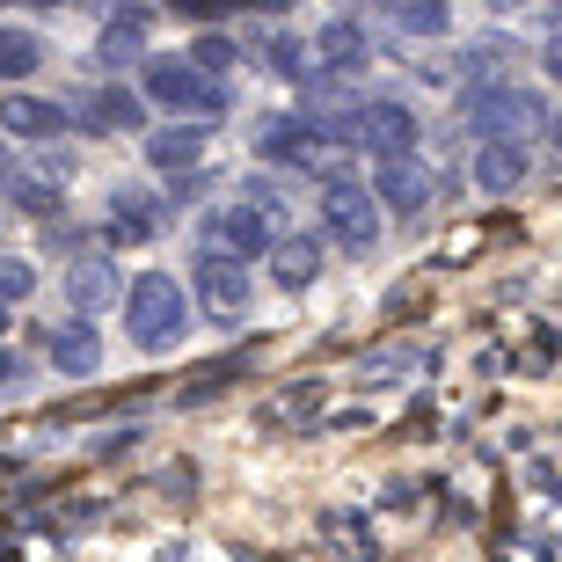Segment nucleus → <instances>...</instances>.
Returning a JSON list of instances; mask_svg holds the SVG:
<instances>
[{"mask_svg": "<svg viewBox=\"0 0 562 562\" xmlns=\"http://www.w3.org/2000/svg\"><path fill=\"white\" fill-rule=\"evenodd\" d=\"M190 329V300L176 278L161 271H139L125 292V336H132V351H176Z\"/></svg>", "mask_w": 562, "mask_h": 562, "instance_id": "1", "label": "nucleus"}, {"mask_svg": "<svg viewBox=\"0 0 562 562\" xmlns=\"http://www.w3.org/2000/svg\"><path fill=\"white\" fill-rule=\"evenodd\" d=\"M146 95L168 103V110H198V117L227 110V88L212 81L205 66H190V59H154V66H146Z\"/></svg>", "mask_w": 562, "mask_h": 562, "instance_id": "2", "label": "nucleus"}, {"mask_svg": "<svg viewBox=\"0 0 562 562\" xmlns=\"http://www.w3.org/2000/svg\"><path fill=\"white\" fill-rule=\"evenodd\" d=\"M322 227H329V241L366 256L380 241V205L366 198V183H344V176H336V183L322 190Z\"/></svg>", "mask_w": 562, "mask_h": 562, "instance_id": "3", "label": "nucleus"}, {"mask_svg": "<svg viewBox=\"0 0 562 562\" xmlns=\"http://www.w3.org/2000/svg\"><path fill=\"white\" fill-rule=\"evenodd\" d=\"M190 285H198V300H205L212 322H241V307H249V263H234V256H198L190 263Z\"/></svg>", "mask_w": 562, "mask_h": 562, "instance_id": "4", "label": "nucleus"}, {"mask_svg": "<svg viewBox=\"0 0 562 562\" xmlns=\"http://www.w3.org/2000/svg\"><path fill=\"white\" fill-rule=\"evenodd\" d=\"M205 249L212 256H234V263H249V256L271 249V220L241 198V205H227V212H212V220H205Z\"/></svg>", "mask_w": 562, "mask_h": 562, "instance_id": "5", "label": "nucleus"}, {"mask_svg": "<svg viewBox=\"0 0 562 562\" xmlns=\"http://www.w3.org/2000/svg\"><path fill=\"white\" fill-rule=\"evenodd\" d=\"M358 125V146H373L380 161H387V154H409V146H417V117H409V110L402 103H366L351 117Z\"/></svg>", "mask_w": 562, "mask_h": 562, "instance_id": "6", "label": "nucleus"}, {"mask_svg": "<svg viewBox=\"0 0 562 562\" xmlns=\"http://www.w3.org/2000/svg\"><path fill=\"white\" fill-rule=\"evenodd\" d=\"M66 125H81V132H139V95H132V88H88Z\"/></svg>", "mask_w": 562, "mask_h": 562, "instance_id": "7", "label": "nucleus"}, {"mask_svg": "<svg viewBox=\"0 0 562 562\" xmlns=\"http://www.w3.org/2000/svg\"><path fill=\"white\" fill-rule=\"evenodd\" d=\"M271 278L285 292H300V285H314V278H322V241H314V234H285V241H271Z\"/></svg>", "mask_w": 562, "mask_h": 562, "instance_id": "8", "label": "nucleus"}, {"mask_svg": "<svg viewBox=\"0 0 562 562\" xmlns=\"http://www.w3.org/2000/svg\"><path fill=\"white\" fill-rule=\"evenodd\" d=\"M519 183H526V146H512V139L475 146V190L504 198V190H519Z\"/></svg>", "mask_w": 562, "mask_h": 562, "instance_id": "9", "label": "nucleus"}, {"mask_svg": "<svg viewBox=\"0 0 562 562\" xmlns=\"http://www.w3.org/2000/svg\"><path fill=\"white\" fill-rule=\"evenodd\" d=\"M475 125L482 132H526V125H541V103L526 88H490L475 103Z\"/></svg>", "mask_w": 562, "mask_h": 562, "instance_id": "10", "label": "nucleus"}, {"mask_svg": "<svg viewBox=\"0 0 562 562\" xmlns=\"http://www.w3.org/2000/svg\"><path fill=\"white\" fill-rule=\"evenodd\" d=\"M380 198L395 212H417L424 198H431V176L417 168V154H387V161H380Z\"/></svg>", "mask_w": 562, "mask_h": 562, "instance_id": "11", "label": "nucleus"}, {"mask_svg": "<svg viewBox=\"0 0 562 562\" xmlns=\"http://www.w3.org/2000/svg\"><path fill=\"white\" fill-rule=\"evenodd\" d=\"M0 125L15 132V139H59L66 110L59 103H37V95H8V103H0Z\"/></svg>", "mask_w": 562, "mask_h": 562, "instance_id": "12", "label": "nucleus"}, {"mask_svg": "<svg viewBox=\"0 0 562 562\" xmlns=\"http://www.w3.org/2000/svg\"><path fill=\"white\" fill-rule=\"evenodd\" d=\"M110 300H117V278H110V263H74V271H66V307L81 314H103Z\"/></svg>", "mask_w": 562, "mask_h": 562, "instance_id": "13", "label": "nucleus"}, {"mask_svg": "<svg viewBox=\"0 0 562 562\" xmlns=\"http://www.w3.org/2000/svg\"><path fill=\"white\" fill-rule=\"evenodd\" d=\"M52 366H59L66 380H88L95 366H103V344H95V329H88V322L59 329V336H52Z\"/></svg>", "mask_w": 562, "mask_h": 562, "instance_id": "14", "label": "nucleus"}, {"mask_svg": "<svg viewBox=\"0 0 562 562\" xmlns=\"http://www.w3.org/2000/svg\"><path fill=\"white\" fill-rule=\"evenodd\" d=\"M198 154H205V132H198V125L146 132V161H154V168H198Z\"/></svg>", "mask_w": 562, "mask_h": 562, "instance_id": "15", "label": "nucleus"}, {"mask_svg": "<svg viewBox=\"0 0 562 562\" xmlns=\"http://www.w3.org/2000/svg\"><path fill=\"white\" fill-rule=\"evenodd\" d=\"M146 52V8H125V15L103 30V66H132Z\"/></svg>", "mask_w": 562, "mask_h": 562, "instance_id": "16", "label": "nucleus"}, {"mask_svg": "<svg viewBox=\"0 0 562 562\" xmlns=\"http://www.w3.org/2000/svg\"><path fill=\"white\" fill-rule=\"evenodd\" d=\"M110 227L117 234H132V241H146V234L161 227V212H154V198H146V190H117V198H110Z\"/></svg>", "mask_w": 562, "mask_h": 562, "instance_id": "17", "label": "nucleus"}, {"mask_svg": "<svg viewBox=\"0 0 562 562\" xmlns=\"http://www.w3.org/2000/svg\"><path fill=\"white\" fill-rule=\"evenodd\" d=\"M314 52H322L329 66H358L366 59V30H358V22H329V30L314 37Z\"/></svg>", "mask_w": 562, "mask_h": 562, "instance_id": "18", "label": "nucleus"}, {"mask_svg": "<svg viewBox=\"0 0 562 562\" xmlns=\"http://www.w3.org/2000/svg\"><path fill=\"white\" fill-rule=\"evenodd\" d=\"M37 37H22V30H0V81H22V74H37Z\"/></svg>", "mask_w": 562, "mask_h": 562, "instance_id": "19", "label": "nucleus"}, {"mask_svg": "<svg viewBox=\"0 0 562 562\" xmlns=\"http://www.w3.org/2000/svg\"><path fill=\"white\" fill-rule=\"evenodd\" d=\"M263 59H271L285 81H300V66H307V44H300V37H271V44H263Z\"/></svg>", "mask_w": 562, "mask_h": 562, "instance_id": "20", "label": "nucleus"}, {"mask_svg": "<svg viewBox=\"0 0 562 562\" xmlns=\"http://www.w3.org/2000/svg\"><path fill=\"white\" fill-rule=\"evenodd\" d=\"M15 205H22V212H37V220H52V212H59V190L30 176V183H15Z\"/></svg>", "mask_w": 562, "mask_h": 562, "instance_id": "21", "label": "nucleus"}, {"mask_svg": "<svg viewBox=\"0 0 562 562\" xmlns=\"http://www.w3.org/2000/svg\"><path fill=\"white\" fill-rule=\"evenodd\" d=\"M30 285H37V271L15 263V256H0V300H30Z\"/></svg>", "mask_w": 562, "mask_h": 562, "instance_id": "22", "label": "nucleus"}, {"mask_svg": "<svg viewBox=\"0 0 562 562\" xmlns=\"http://www.w3.org/2000/svg\"><path fill=\"white\" fill-rule=\"evenodd\" d=\"M402 22H409V30H424V37H438V30H446V0H409V8H402Z\"/></svg>", "mask_w": 562, "mask_h": 562, "instance_id": "23", "label": "nucleus"}, {"mask_svg": "<svg viewBox=\"0 0 562 562\" xmlns=\"http://www.w3.org/2000/svg\"><path fill=\"white\" fill-rule=\"evenodd\" d=\"M227 59H234L227 37H198V59H190V66H227Z\"/></svg>", "mask_w": 562, "mask_h": 562, "instance_id": "24", "label": "nucleus"}, {"mask_svg": "<svg viewBox=\"0 0 562 562\" xmlns=\"http://www.w3.org/2000/svg\"><path fill=\"white\" fill-rule=\"evenodd\" d=\"M541 66H548V74H555V81H562V30H555V37H548V52H541Z\"/></svg>", "mask_w": 562, "mask_h": 562, "instance_id": "25", "label": "nucleus"}, {"mask_svg": "<svg viewBox=\"0 0 562 562\" xmlns=\"http://www.w3.org/2000/svg\"><path fill=\"white\" fill-rule=\"evenodd\" d=\"M548 139H555V146H562V110H555V117H548Z\"/></svg>", "mask_w": 562, "mask_h": 562, "instance_id": "26", "label": "nucleus"}, {"mask_svg": "<svg viewBox=\"0 0 562 562\" xmlns=\"http://www.w3.org/2000/svg\"><path fill=\"white\" fill-rule=\"evenodd\" d=\"M0 190H8V154H0Z\"/></svg>", "mask_w": 562, "mask_h": 562, "instance_id": "27", "label": "nucleus"}, {"mask_svg": "<svg viewBox=\"0 0 562 562\" xmlns=\"http://www.w3.org/2000/svg\"><path fill=\"white\" fill-rule=\"evenodd\" d=\"M497 8H526V0H497Z\"/></svg>", "mask_w": 562, "mask_h": 562, "instance_id": "28", "label": "nucleus"}, {"mask_svg": "<svg viewBox=\"0 0 562 562\" xmlns=\"http://www.w3.org/2000/svg\"><path fill=\"white\" fill-rule=\"evenodd\" d=\"M0 329H8V314H0Z\"/></svg>", "mask_w": 562, "mask_h": 562, "instance_id": "29", "label": "nucleus"}]
</instances>
